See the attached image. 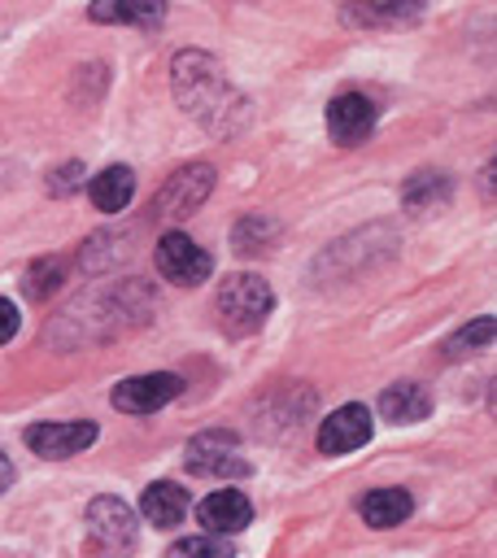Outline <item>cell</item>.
Instances as JSON below:
<instances>
[{
    "label": "cell",
    "mask_w": 497,
    "mask_h": 558,
    "mask_svg": "<svg viewBox=\"0 0 497 558\" xmlns=\"http://www.w3.org/2000/svg\"><path fill=\"white\" fill-rule=\"evenodd\" d=\"M493 340V318H480V323H466L458 336L445 340V357H462V353H475V349H488Z\"/></svg>",
    "instance_id": "cell-19"
},
{
    "label": "cell",
    "mask_w": 497,
    "mask_h": 558,
    "mask_svg": "<svg viewBox=\"0 0 497 558\" xmlns=\"http://www.w3.org/2000/svg\"><path fill=\"white\" fill-rule=\"evenodd\" d=\"M187 488H179L174 480H157V484H148L144 488V497H140V514L153 523V527H179L183 523V514H187Z\"/></svg>",
    "instance_id": "cell-13"
},
{
    "label": "cell",
    "mask_w": 497,
    "mask_h": 558,
    "mask_svg": "<svg viewBox=\"0 0 497 558\" xmlns=\"http://www.w3.org/2000/svg\"><path fill=\"white\" fill-rule=\"evenodd\" d=\"M327 131H331V140L344 144V148L362 144V140L375 131V105H371V96H362V92L336 96V100L327 105Z\"/></svg>",
    "instance_id": "cell-10"
},
{
    "label": "cell",
    "mask_w": 497,
    "mask_h": 558,
    "mask_svg": "<svg viewBox=\"0 0 497 558\" xmlns=\"http://www.w3.org/2000/svg\"><path fill=\"white\" fill-rule=\"evenodd\" d=\"M17 327H22V314H17V305H13L9 296H0V344H9V340L17 336Z\"/></svg>",
    "instance_id": "cell-21"
},
{
    "label": "cell",
    "mask_w": 497,
    "mask_h": 558,
    "mask_svg": "<svg viewBox=\"0 0 497 558\" xmlns=\"http://www.w3.org/2000/svg\"><path fill=\"white\" fill-rule=\"evenodd\" d=\"M87 196H92V205H96L100 214L126 209L131 196H135V174H131V166H105V170L87 183Z\"/></svg>",
    "instance_id": "cell-15"
},
{
    "label": "cell",
    "mask_w": 497,
    "mask_h": 558,
    "mask_svg": "<svg viewBox=\"0 0 497 558\" xmlns=\"http://www.w3.org/2000/svg\"><path fill=\"white\" fill-rule=\"evenodd\" d=\"M157 270H161V279H170V283H179V288H196V283L209 279L214 257H209L192 235L166 231V235L157 240Z\"/></svg>",
    "instance_id": "cell-5"
},
{
    "label": "cell",
    "mask_w": 497,
    "mask_h": 558,
    "mask_svg": "<svg viewBox=\"0 0 497 558\" xmlns=\"http://www.w3.org/2000/svg\"><path fill=\"white\" fill-rule=\"evenodd\" d=\"M92 22L105 26H140V31H157L166 22V0H92L87 4Z\"/></svg>",
    "instance_id": "cell-12"
},
{
    "label": "cell",
    "mask_w": 497,
    "mask_h": 558,
    "mask_svg": "<svg viewBox=\"0 0 497 558\" xmlns=\"http://www.w3.org/2000/svg\"><path fill=\"white\" fill-rule=\"evenodd\" d=\"M87 532L105 558H122L135 549V510L122 497H92Z\"/></svg>",
    "instance_id": "cell-3"
},
{
    "label": "cell",
    "mask_w": 497,
    "mask_h": 558,
    "mask_svg": "<svg viewBox=\"0 0 497 558\" xmlns=\"http://www.w3.org/2000/svg\"><path fill=\"white\" fill-rule=\"evenodd\" d=\"M187 471L196 475H218V480H231V475H244L248 462L240 458V440L231 432H201L192 445H187Z\"/></svg>",
    "instance_id": "cell-7"
},
{
    "label": "cell",
    "mask_w": 497,
    "mask_h": 558,
    "mask_svg": "<svg viewBox=\"0 0 497 558\" xmlns=\"http://www.w3.org/2000/svg\"><path fill=\"white\" fill-rule=\"evenodd\" d=\"M209 187H214V166H205V161L179 166V170L157 187L153 209H157L161 218H170V222H183V218L196 214V205L209 196Z\"/></svg>",
    "instance_id": "cell-4"
},
{
    "label": "cell",
    "mask_w": 497,
    "mask_h": 558,
    "mask_svg": "<svg viewBox=\"0 0 497 558\" xmlns=\"http://www.w3.org/2000/svg\"><path fill=\"white\" fill-rule=\"evenodd\" d=\"M9 480H13V466H9V458H4V453H0V493H4V488H9Z\"/></svg>",
    "instance_id": "cell-23"
},
{
    "label": "cell",
    "mask_w": 497,
    "mask_h": 558,
    "mask_svg": "<svg viewBox=\"0 0 497 558\" xmlns=\"http://www.w3.org/2000/svg\"><path fill=\"white\" fill-rule=\"evenodd\" d=\"M170 83H174V96L179 105L205 122L209 131L227 135L244 122V96L231 87V78L222 74V65L209 57V52H196V48H183L174 61H170Z\"/></svg>",
    "instance_id": "cell-1"
},
{
    "label": "cell",
    "mask_w": 497,
    "mask_h": 558,
    "mask_svg": "<svg viewBox=\"0 0 497 558\" xmlns=\"http://www.w3.org/2000/svg\"><path fill=\"white\" fill-rule=\"evenodd\" d=\"M61 283V262L57 257H39L31 270H26V296L31 301H44L48 292H57Z\"/></svg>",
    "instance_id": "cell-20"
},
{
    "label": "cell",
    "mask_w": 497,
    "mask_h": 558,
    "mask_svg": "<svg viewBox=\"0 0 497 558\" xmlns=\"http://www.w3.org/2000/svg\"><path fill=\"white\" fill-rule=\"evenodd\" d=\"M410 510H414V501H410L405 488H371L362 497V519L371 527H397V523L410 519Z\"/></svg>",
    "instance_id": "cell-16"
},
{
    "label": "cell",
    "mask_w": 497,
    "mask_h": 558,
    "mask_svg": "<svg viewBox=\"0 0 497 558\" xmlns=\"http://www.w3.org/2000/svg\"><path fill=\"white\" fill-rule=\"evenodd\" d=\"M445 196H449V179H445L440 170H419V174H410V183L401 187V201H405V209H414V214L436 209Z\"/></svg>",
    "instance_id": "cell-17"
},
{
    "label": "cell",
    "mask_w": 497,
    "mask_h": 558,
    "mask_svg": "<svg viewBox=\"0 0 497 558\" xmlns=\"http://www.w3.org/2000/svg\"><path fill=\"white\" fill-rule=\"evenodd\" d=\"M379 414L388 423H419L432 414V392L414 379H401V384H388L379 392Z\"/></svg>",
    "instance_id": "cell-14"
},
{
    "label": "cell",
    "mask_w": 497,
    "mask_h": 558,
    "mask_svg": "<svg viewBox=\"0 0 497 558\" xmlns=\"http://www.w3.org/2000/svg\"><path fill=\"white\" fill-rule=\"evenodd\" d=\"M270 310H275L270 283H266L262 275H248V270L222 279V288H218V296H214V314H218V327H222L227 336H248V331H257V327L270 318Z\"/></svg>",
    "instance_id": "cell-2"
},
{
    "label": "cell",
    "mask_w": 497,
    "mask_h": 558,
    "mask_svg": "<svg viewBox=\"0 0 497 558\" xmlns=\"http://www.w3.org/2000/svg\"><path fill=\"white\" fill-rule=\"evenodd\" d=\"M166 558H231V545L222 536H183L166 549Z\"/></svg>",
    "instance_id": "cell-18"
},
{
    "label": "cell",
    "mask_w": 497,
    "mask_h": 558,
    "mask_svg": "<svg viewBox=\"0 0 497 558\" xmlns=\"http://www.w3.org/2000/svg\"><path fill=\"white\" fill-rule=\"evenodd\" d=\"M100 436V427L92 418H74V423H35L26 427V445L39 458H70L83 453L92 440Z\"/></svg>",
    "instance_id": "cell-9"
},
{
    "label": "cell",
    "mask_w": 497,
    "mask_h": 558,
    "mask_svg": "<svg viewBox=\"0 0 497 558\" xmlns=\"http://www.w3.org/2000/svg\"><path fill=\"white\" fill-rule=\"evenodd\" d=\"M78 174H83V166H78V161H70V166L52 170V183H48V187L65 196V192H74V187H78Z\"/></svg>",
    "instance_id": "cell-22"
},
{
    "label": "cell",
    "mask_w": 497,
    "mask_h": 558,
    "mask_svg": "<svg viewBox=\"0 0 497 558\" xmlns=\"http://www.w3.org/2000/svg\"><path fill=\"white\" fill-rule=\"evenodd\" d=\"M183 392V379L174 371H148V375H131L113 388V410L122 414H153L161 405H170Z\"/></svg>",
    "instance_id": "cell-6"
},
{
    "label": "cell",
    "mask_w": 497,
    "mask_h": 558,
    "mask_svg": "<svg viewBox=\"0 0 497 558\" xmlns=\"http://www.w3.org/2000/svg\"><path fill=\"white\" fill-rule=\"evenodd\" d=\"M366 440H371V410L357 405V401L340 405V410L327 414L323 427H318V453H327V458L353 453V449H362Z\"/></svg>",
    "instance_id": "cell-8"
},
{
    "label": "cell",
    "mask_w": 497,
    "mask_h": 558,
    "mask_svg": "<svg viewBox=\"0 0 497 558\" xmlns=\"http://www.w3.org/2000/svg\"><path fill=\"white\" fill-rule=\"evenodd\" d=\"M196 519L205 523L209 536H231V532H244V527L253 523V506H248L244 493L218 488V493H209V497L196 506Z\"/></svg>",
    "instance_id": "cell-11"
}]
</instances>
